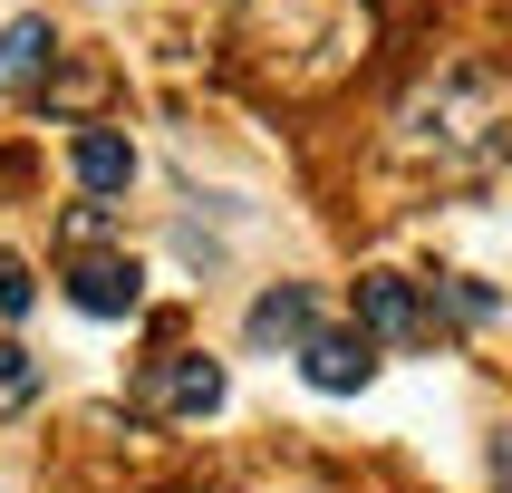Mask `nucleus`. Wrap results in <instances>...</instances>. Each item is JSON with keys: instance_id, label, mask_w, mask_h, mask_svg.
I'll use <instances>...</instances> for the list:
<instances>
[{"instance_id": "nucleus-3", "label": "nucleus", "mask_w": 512, "mask_h": 493, "mask_svg": "<svg viewBox=\"0 0 512 493\" xmlns=\"http://www.w3.org/2000/svg\"><path fill=\"white\" fill-rule=\"evenodd\" d=\"M223 397H232V377L213 368V358H194V348H174V358H155V368L136 377L145 416H213Z\"/></svg>"}, {"instance_id": "nucleus-1", "label": "nucleus", "mask_w": 512, "mask_h": 493, "mask_svg": "<svg viewBox=\"0 0 512 493\" xmlns=\"http://www.w3.org/2000/svg\"><path fill=\"white\" fill-rule=\"evenodd\" d=\"M387 145L435 184H484L512 155V78L484 68V58H455V68L416 78L387 116Z\"/></svg>"}, {"instance_id": "nucleus-13", "label": "nucleus", "mask_w": 512, "mask_h": 493, "mask_svg": "<svg viewBox=\"0 0 512 493\" xmlns=\"http://www.w3.org/2000/svg\"><path fill=\"white\" fill-rule=\"evenodd\" d=\"M107 232H116V213H107V203H78V213H68V223H58V252H97V242H107Z\"/></svg>"}, {"instance_id": "nucleus-8", "label": "nucleus", "mask_w": 512, "mask_h": 493, "mask_svg": "<svg viewBox=\"0 0 512 493\" xmlns=\"http://www.w3.org/2000/svg\"><path fill=\"white\" fill-rule=\"evenodd\" d=\"M242 339L252 348H310L319 339V290L310 281H271L252 300V319H242Z\"/></svg>"}, {"instance_id": "nucleus-11", "label": "nucleus", "mask_w": 512, "mask_h": 493, "mask_svg": "<svg viewBox=\"0 0 512 493\" xmlns=\"http://www.w3.org/2000/svg\"><path fill=\"white\" fill-rule=\"evenodd\" d=\"M97 97H107V68H97V58H68V68H49V87H39L49 116H87Z\"/></svg>"}, {"instance_id": "nucleus-4", "label": "nucleus", "mask_w": 512, "mask_h": 493, "mask_svg": "<svg viewBox=\"0 0 512 493\" xmlns=\"http://www.w3.org/2000/svg\"><path fill=\"white\" fill-rule=\"evenodd\" d=\"M358 329L377 348H435V319H426V290L397 281V271H368L358 281Z\"/></svg>"}, {"instance_id": "nucleus-15", "label": "nucleus", "mask_w": 512, "mask_h": 493, "mask_svg": "<svg viewBox=\"0 0 512 493\" xmlns=\"http://www.w3.org/2000/svg\"><path fill=\"white\" fill-rule=\"evenodd\" d=\"M493 484L512 493V435H493Z\"/></svg>"}, {"instance_id": "nucleus-5", "label": "nucleus", "mask_w": 512, "mask_h": 493, "mask_svg": "<svg viewBox=\"0 0 512 493\" xmlns=\"http://www.w3.org/2000/svg\"><path fill=\"white\" fill-rule=\"evenodd\" d=\"M68 300H78L87 319H136L145 310L136 252H87V261H68Z\"/></svg>"}, {"instance_id": "nucleus-9", "label": "nucleus", "mask_w": 512, "mask_h": 493, "mask_svg": "<svg viewBox=\"0 0 512 493\" xmlns=\"http://www.w3.org/2000/svg\"><path fill=\"white\" fill-rule=\"evenodd\" d=\"M68 165H78L87 194L107 203V194H126V184H136V145L116 136V126H78V136H68Z\"/></svg>"}, {"instance_id": "nucleus-2", "label": "nucleus", "mask_w": 512, "mask_h": 493, "mask_svg": "<svg viewBox=\"0 0 512 493\" xmlns=\"http://www.w3.org/2000/svg\"><path fill=\"white\" fill-rule=\"evenodd\" d=\"M368 0H242L232 20V49L271 58L281 87H329L368 58Z\"/></svg>"}, {"instance_id": "nucleus-6", "label": "nucleus", "mask_w": 512, "mask_h": 493, "mask_svg": "<svg viewBox=\"0 0 512 493\" xmlns=\"http://www.w3.org/2000/svg\"><path fill=\"white\" fill-rule=\"evenodd\" d=\"M58 58H68V39H58L39 10H20V20L0 29V97H39Z\"/></svg>"}, {"instance_id": "nucleus-7", "label": "nucleus", "mask_w": 512, "mask_h": 493, "mask_svg": "<svg viewBox=\"0 0 512 493\" xmlns=\"http://www.w3.org/2000/svg\"><path fill=\"white\" fill-rule=\"evenodd\" d=\"M300 377H310L319 397H358V387L377 377V339L368 329H319V339L300 348Z\"/></svg>"}, {"instance_id": "nucleus-12", "label": "nucleus", "mask_w": 512, "mask_h": 493, "mask_svg": "<svg viewBox=\"0 0 512 493\" xmlns=\"http://www.w3.org/2000/svg\"><path fill=\"white\" fill-rule=\"evenodd\" d=\"M39 406V358L20 339H0V416H29Z\"/></svg>"}, {"instance_id": "nucleus-10", "label": "nucleus", "mask_w": 512, "mask_h": 493, "mask_svg": "<svg viewBox=\"0 0 512 493\" xmlns=\"http://www.w3.org/2000/svg\"><path fill=\"white\" fill-rule=\"evenodd\" d=\"M416 290H426V319L445 310L455 329H484V319H503V300H493L474 271H435V281H416Z\"/></svg>"}, {"instance_id": "nucleus-14", "label": "nucleus", "mask_w": 512, "mask_h": 493, "mask_svg": "<svg viewBox=\"0 0 512 493\" xmlns=\"http://www.w3.org/2000/svg\"><path fill=\"white\" fill-rule=\"evenodd\" d=\"M29 300H39L29 261H10V252H0V319H29Z\"/></svg>"}]
</instances>
